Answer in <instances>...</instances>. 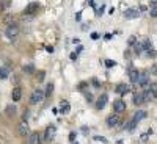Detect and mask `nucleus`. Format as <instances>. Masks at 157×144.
Instances as JSON below:
<instances>
[{
  "instance_id": "nucleus-29",
  "label": "nucleus",
  "mask_w": 157,
  "mask_h": 144,
  "mask_svg": "<svg viewBox=\"0 0 157 144\" xmlns=\"http://www.w3.org/2000/svg\"><path fill=\"white\" fill-rule=\"evenodd\" d=\"M149 91H151L152 94H157V85H155V83H152V85H151V89H149Z\"/></svg>"
},
{
  "instance_id": "nucleus-17",
  "label": "nucleus",
  "mask_w": 157,
  "mask_h": 144,
  "mask_svg": "<svg viewBox=\"0 0 157 144\" xmlns=\"http://www.w3.org/2000/svg\"><path fill=\"white\" fill-rule=\"evenodd\" d=\"M145 117H146V111H143V110H140V111H137V113H135V116H134V121L140 122L141 119H145Z\"/></svg>"
},
{
  "instance_id": "nucleus-8",
  "label": "nucleus",
  "mask_w": 157,
  "mask_h": 144,
  "mask_svg": "<svg viewBox=\"0 0 157 144\" xmlns=\"http://www.w3.org/2000/svg\"><path fill=\"white\" fill-rule=\"evenodd\" d=\"M107 100H109V96H107V94H102V96L98 99V102H96V108H98V110H104V107L107 105Z\"/></svg>"
},
{
  "instance_id": "nucleus-34",
  "label": "nucleus",
  "mask_w": 157,
  "mask_h": 144,
  "mask_svg": "<svg viewBox=\"0 0 157 144\" xmlns=\"http://www.w3.org/2000/svg\"><path fill=\"white\" fill-rule=\"evenodd\" d=\"M75 144H77V142H75Z\"/></svg>"
},
{
  "instance_id": "nucleus-14",
  "label": "nucleus",
  "mask_w": 157,
  "mask_h": 144,
  "mask_svg": "<svg viewBox=\"0 0 157 144\" xmlns=\"http://www.w3.org/2000/svg\"><path fill=\"white\" fill-rule=\"evenodd\" d=\"M38 8H39V5H38V2H32L29 6H27V9H25V13L27 14H35V13L38 11Z\"/></svg>"
},
{
  "instance_id": "nucleus-24",
  "label": "nucleus",
  "mask_w": 157,
  "mask_h": 144,
  "mask_svg": "<svg viewBox=\"0 0 157 144\" xmlns=\"http://www.w3.org/2000/svg\"><path fill=\"white\" fill-rule=\"evenodd\" d=\"M10 5V2H8V0H0V11H3L6 6Z\"/></svg>"
},
{
  "instance_id": "nucleus-13",
  "label": "nucleus",
  "mask_w": 157,
  "mask_h": 144,
  "mask_svg": "<svg viewBox=\"0 0 157 144\" xmlns=\"http://www.w3.org/2000/svg\"><path fill=\"white\" fill-rule=\"evenodd\" d=\"M129 89H130V86H129V85L121 83V85H118V86H116V93H118V94H121V96H124V94H127V93H129Z\"/></svg>"
},
{
  "instance_id": "nucleus-6",
  "label": "nucleus",
  "mask_w": 157,
  "mask_h": 144,
  "mask_svg": "<svg viewBox=\"0 0 157 144\" xmlns=\"http://www.w3.org/2000/svg\"><path fill=\"white\" fill-rule=\"evenodd\" d=\"M113 108H115V111L116 113H123V111H126V102L124 100H115L113 102Z\"/></svg>"
},
{
  "instance_id": "nucleus-20",
  "label": "nucleus",
  "mask_w": 157,
  "mask_h": 144,
  "mask_svg": "<svg viewBox=\"0 0 157 144\" xmlns=\"http://www.w3.org/2000/svg\"><path fill=\"white\" fill-rule=\"evenodd\" d=\"M16 111H17V110H16V107H14V105H8V107H6V110H5V113H6L8 116H14V114H16Z\"/></svg>"
},
{
  "instance_id": "nucleus-9",
  "label": "nucleus",
  "mask_w": 157,
  "mask_h": 144,
  "mask_svg": "<svg viewBox=\"0 0 157 144\" xmlns=\"http://www.w3.org/2000/svg\"><path fill=\"white\" fill-rule=\"evenodd\" d=\"M138 77H140V72L135 68H129V78H130V82L137 83L138 82Z\"/></svg>"
},
{
  "instance_id": "nucleus-5",
  "label": "nucleus",
  "mask_w": 157,
  "mask_h": 144,
  "mask_svg": "<svg viewBox=\"0 0 157 144\" xmlns=\"http://www.w3.org/2000/svg\"><path fill=\"white\" fill-rule=\"evenodd\" d=\"M121 124V117L120 116H118V114H113V116H109L107 117V125L109 127H118V125H120Z\"/></svg>"
},
{
  "instance_id": "nucleus-1",
  "label": "nucleus",
  "mask_w": 157,
  "mask_h": 144,
  "mask_svg": "<svg viewBox=\"0 0 157 144\" xmlns=\"http://www.w3.org/2000/svg\"><path fill=\"white\" fill-rule=\"evenodd\" d=\"M44 99V93H43V89H35L32 96H30V103L32 105H38V103H41Z\"/></svg>"
},
{
  "instance_id": "nucleus-16",
  "label": "nucleus",
  "mask_w": 157,
  "mask_h": 144,
  "mask_svg": "<svg viewBox=\"0 0 157 144\" xmlns=\"http://www.w3.org/2000/svg\"><path fill=\"white\" fill-rule=\"evenodd\" d=\"M69 111H71L69 103H68L66 100H63V102H61V107H60V113H61V114H68Z\"/></svg>"
},
{
  "instance_id": "nucleus-10",
  "label": "nucleus",
  "mask_w": 157,
  "mask_h": 144,
  "mask_svg": "<svg viewBox=\"0 0 157 144\" xmlns=\"http://www.w3.org/2000/svg\"><path fill=\"white\" fill-rule=\"evenodd\" d=\"M29 144H41V135H39L38 132H35V133H30Z\"/></svg>"
},
{
  "instance_id": "nucleus-7",
  "label": "nucleus",
  "mask_w": 157,
  "mask_h": 144,
  "mask_svg": "<svg viewBox=\"0 0 157 144\" xmlns=\"http://www.w3.org/2000/svg\"><path fill=\"white\" fill-rule=\"evenodd\" d=\"M138 9H135V8H129V9H126L124 11V17L126 19H137L138 17Z\"/></svg>"
},
{
  "instance_id": "nucleus-18",
  "label": "nucleus",
  "mask_w": 157,
  "mask_h": 144,
  "mask_svg": "<svg viewBox=\"0 0 157 144\" xmlns=\"http://www.w3.org/2000/svg\"><path fill=\"white\" fill-rule=\"evenodd\" d=\"M52 93H54V83H47L46 86V93H44V97H50Z\"/></svg>"
},
{
  "instance_id": "nucleus-31",
  "label": "nucleus",
  "mask_w": 157,
  "mask_h": 144,
  "mask_svg": "<svg viewBox=\"0 0 157 144\" xmlns=\"http://www.w3.org/2000/svg\"><path fill=\"white\" fill-rule=\"evenodd\" d=\"M135 39H137L135 36H130L129 38V44H135Z\"/></svg>"
},
{
  "instance_id": "nucleus-19",
  "label": "nucleus",
  "mask_w": 157,
  "mask_h": 144,
  "mask_svg": "<svg viewBox=\"0 0 157 144\" xmlns=\"http://www.w3.org/2000/svg\"><path fill=\"white\" fill-rule=\"evenodd\" d=\"M10 77V69L8 68H0V78L2 80H5V78Z\"/></svg>"
},
{
  "instance_id": "nucleus-33",
  "label": "nucleus",
  "mask_w": 157,
  "mask_h": 144,
  "mask_svg": "<svg viewBox=\"0 0 157 144\" xmlns=\"http://www.w3.org/2000/svg\"><path fill=\"white\" fill-rule=\"evenodd\" d=\"M74 138H75V135H74V133H71V135H69V139H71V141H75Z\"/></svg>"
},
{
  "instance_id": "nucleus-22",
  "label": "nucleus",
  "mask_w": 157,
  "mask_h": 144,
  "mask_svg": "<svg viewBox=\"0 0 157 144\" xmlns=\"http://www.w3.org/2000/svg\"><path fill=\"white\" fill-rule=\"evenodd\" d=\"M137 124H138V122L132 119V121H130V122H129L126 127H127V130H129V132H134V130H135V127H137Z\"/></svg>"
},
{
  "instance_id": "nucleus-15",
  "label": "nucleus",
  "mask_w": 157,
  "mask_h": 144,
  "mask_svg": "<svg viewBox=\"0 0 157 144\" xmlns=\"http://www.w3.org/2000/svg\"><path fill=\"white\" fill-rule=\"evenodd\" d=\"M143 96V102H151V100H155V94H152L151 91H145L141 94Z\"/></svg>"
},
{
  "instance_id": "nucleus-12",
  "label": "nucleus",
  "mask_w": 157,
  "mask_h": 144,
  "mask_svg": "<svg viewBox=\"0 0 157 144\" xmlns=\"http://www.w3.org/2000/svg\"><path fill=\"white\" fill-rule=\"evenodd\" d=\"M141 88H146L148 86V83H149V78H148V75L146 74H140V77H138V82H137Z\"/></svg>"
},
{
  "instance_id": "nucleus-26",
  "label": "nucleus",
  "mask_w": 157,
  "mask_h": 144,
  "mask_svg": "<svg viewBox=\"0 0 157 144\" xmlns=\"http://www.w3.org/2000/svg\"><path fill=\"white\" fill-rule=\"evenodd\" d=\"M44 75H46L44 71H39V72H38V77H36V78H38V82H43V80H44Z\"/></svg>"
},
{
  "instance_id": "nucleus-3",
  "label": "nucleus",
  "mask_w": 157,
  "mask_h": 144,
  "mask_svg": "<svg viewBox=\"0 0 157 144\" xmlns=\"http://www.w3.org/2000/svg\"><path fill=\"white\" fill-rule=\"evenodd\" d=\"M17 35H19V27H17V25H14V24L8 25V28H6V36H8L10 39H14Z\"/></svg>"
},
{
  "instance_id": "nucleus-2",
  "label": "nucleus",
  "mask_w": 157,
  "mask_h": 144,
  "mask_svg": "<svg viewBox=\"0 0 157 144\" xmlns=\"http://www.w3.org/2000/svg\"><path fill=\"white\" fill-rule=\"evenodd\" d=\"M55 135H57V127H55V125H49V127L46 128V133H44V139H46L47 142H50L52 139L55 138Z\"/></svg>"
},
{
  "instance_id": "nucleus-23",
  "label": "nucleus",
  "mask_w": 157,
  "mask_h": 144,
  "mask_svg": "<svg viewBox=\"0 0 157 144\" xmlns=\"http://www.w3.org/2000/svg\"><path fill=\"white\" fill-rule=\"evenodd\" d=\"M13 20H14V16H13V14H6V16L3 17V22H5V24H8V25H11V24H13Z\"/></svg>"
},
{
  "instance_id": "nucleus-30",
  "label": "nucleus",
  "mask_w": 157,
  "mask_h": 144,
  "mask_svg": "<svg viewBox=\"0 0 157 144\" xmlns=\"http://www.w3.org/2000/svg\"><path fill=\"white\" fill-rule=\"evenodd\" d=\"M94 139H96V141H101V142H104V144H107V139L104 138V136H96Z\"/></svg>"
},
{
  "instance_id": "nucleus-28",
  "label": "nucleus",
  "mask_w": 157,
  "mask_h": 144,
  "mask_svg": "<svg viewBox=\"0 0 157 144\" xmlns=\"http://www.w3.org/2000/svg\"><path fill=\"white\" fill-rule=\"evenodd\" d=\"M105 66H107V68H113V66H116V63H115L113 60H107V61H105Z\"/></svg>"
},
{
  "instance_id": "nucleus-21",
  "label": "nucleus",
  "mask_w": 157,
  "mask_h": 144,
  "mask_svg": "<svg viewBox=\"0 0 157 144\" xmlns=\"http://www.w3.org/2000/svg\"><path fill=\"white\" fill-rule=\"evenodd\" d=\"M134 103H135V105H141V103H145V102H143V96H141V93L134 96Z\"/></svg>"
},
{
  "instance_id": "nucleus-25",
  "label": "nucleus",
  "mask_w": 157,
  "mask_h": 144,
  "mask_svg": "<svg viewBox=\"0 0 157 144\" xmlns=\"http://www.w3.org/2000/svg\"><path fill=\"white\" fill-rule=\"evenodd\" d=\"M35 71V68L32 66V64H27V66H24V72H29V74H32Z\"/></svg>"
},
{
  "instance_id": "nucleus-11",
  "label": "nucleus",
  "mask_w": 157,
  "mask_h": 144,
  "mask_svg": "<svg viewBox=\"0 0 157 144\" xmlns=\"http://www.w3.org/2000/svg\"><path fill=\"white\" fill-rule=\"evenodd\" d=\"M11 97H13V100H14V102H19L21 97H22V89L19 86H16L14 89H13V93H11Z\"/></svg>"
},
{
  "instance_id": "nucleus-27",
  "label": "nucleus",
  "mask_w": 157,
  "mask_h": 144,
  "mask_svg": "<svg viewBox=\"0 0 157 144\" xmlns=\"http://www.w3.org/2000/svg\"><path fill=\"white\" fill-rule=\"evenodd\" d=\"M141 50H143V46H141L140 42H135V54L138 55V54H140Z\"/></svg>"
},
{
  "instance_id": "nucleus-4",
  "label": "nucleus",
  "mask_w": 157,
  "mask_h": 144,
  "mask_svg": "<svg viewBox=\"0 0 157 144\" xmlns=\"http://www.w3.org/2000/svg\"><path fill=\"white\" fill-rule=\"evenodd\" d=\"M17 132H19V135H21V136H27V135H30V128H29V124L25 122V121L19 122V125H17Z\"/></svg>"
},
{
  "instance_id": "nucleus-32",
  "label": "nucleus",
  "mask_w": 157,
  "mask_h": 144,
  "mask_svg": "<svg viewBox=\"0 0 157 144\" xmlns=\"http://www.w3.org/2000/svg\"><path fill=\"white\" fill-rule=\"evenodd\" d=\"M85 97H86V100H90V102L93 100V96H91L90 93H86V94H85Z\"/></svg>"
}]
</instances>
